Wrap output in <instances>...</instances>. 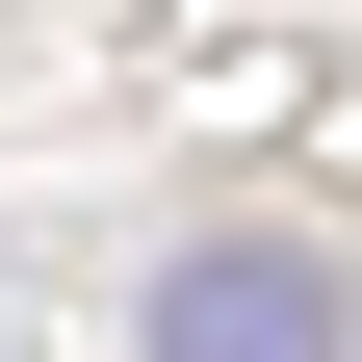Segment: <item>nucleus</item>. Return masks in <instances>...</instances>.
<instances>
[{
	"label": "nucleus",
	"instance_id": "obj_1",
	"mask_svg": "<svg viewBox=\"0 0 362 362\" xmlns=\"http://www.w3.org/2000/svg\"><path fill=\"white\" fill-rule=\"evenodd\" d=\"M129 337H156V362H362V285H337V233H259V207H233V233L156 259Z\"/></svg>",
	"mask_w": 362,
	"mask_h": 362
}]
</instances>
